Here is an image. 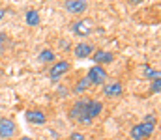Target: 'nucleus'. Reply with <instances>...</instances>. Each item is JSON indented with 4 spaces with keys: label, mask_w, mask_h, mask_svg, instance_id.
<instances>
[{
    "label": "nucleus",
    "mask_w": 161,
    "mask_h": 140,
    "mask_svg": "<svg viewBox=\"0 0 161 140\" xmlns=\"http://www.w3.org/2000/svg\"><path fill=\"white\" fill-rule=\"evenodd\" d=\"M86 103H88V97H80L77 99L71 108H69V120L73 123H79V125H92V120L86 118Z\"/></svg>",
    "instance_id": "obj_1"
},
{
    "label": "nucleus",
    "mask_w": 161,
    "mask_h": 140,
    "mask_svg": "<svg viewBox=\"0 0 161 140\" xmlns=\"http://www.w3.org/2000/svg\"><path fill=\"white\" fill-rule=\"evenodd\" d=\"M158 127V122H141L129 129V137L133 140H148Z\"/></svg>",
    "instance_id": "obj_2"
},
{
    "label": "nucleus",
    "mask_w": 161,
    "mask_h": 140,
    "mask_svg": "<svg viewBox=\"0 0 161 140\" xmlns=\"http://www.w3.org/2000/svg\"><path fill=\"white\" fill-rule=\"evenodd\" d=\"M71 34L77 36V38H88L90 34H94V21L88 19V17L77 19L71 24Z\"/></svg>",
    "instance_id": "obj_3"
},
{
    "label": "nucleus",
    "mask_w": 161,
    "mask_h": 140,
    "mask_svg": "<svg viewBox=\"0 0 161 140\" xmlns=\"http://www.w3.org/2000/svg\"><path fill=\"white\" fill-rule=\"evenodd\" d=\"M88 82H90V86L94 84V86H103V84H107V80H109V73H107V69L105 67H101V65H92L90 69H88Z\"/></svg>",
    "instance_id": "obj_4"
},
{
    "label": "nucleus",
    "mask_w": 161,
    "mask_h": 140,
    "mask_svg": "<svg viewBox=\"0 0 161 140\" xmlns=\"http://www.w3.org/2000/svg\"><path fill=\"white\" fill-rule=\"evenodd\" d=\"M69 69H71V62H68V60H56L51 65V69H49V80L51 82H58Z\"/></svg>",
    "instance_id": "obj_5"
},
{
    "label": "nucleus",
    "mask_w": 161,
    "mask_h": 140,
    "mask_svg": "<svg viewBox=\"0 0 161 140\" xmlns=\"http://www.w3.org/2000/svg\"><path fill=\"white\" fill-rule=\"evenodd\" d=\"M17 135V123L11 118H0V138L11 140Z\"/></svg>",
    "instance_id": "obj_6"
},
{
    "label": "nucleus",
    "mask_w": 161,
    "mask_h": 140,
    "mask_svg": "<svg viewBox=\"0 0 161 140\" xmlns=\"http://www.w3.org/2000/svg\"><path fill=\"white\" fill-rule=\"evenodd\" d=\"M25 120L32 125H45L47 123V114L41 108H30L25 112Z\"/></svg>",
    "instance_id": "obj_7"
},
{
    "label": "nucleus",
    "mask_w": 161,
    "mask_h": 140,
    "mask_svg": "<svg viewBox=\"0 0 161 140\" xmlns=\"http://www.w3.org/2000/svg\"><path fill=\"white\" fill-rule=\"evenodd\" d=\"M64 9L71 15H82L88 9V2H84V0H66Z\"/></svg>",
    "instance_id": "obj_8"
},
{
    "label": "nucleus",
    "mask_w": 161,
    "mask_h": 140,
    "mask_svg": "<svg viewBox=\"0 0 161 140\" xmlns=\"http://www.w3.org/2000/svg\"><path fill=\"white\" fill-rule=\"evenodd\" d=\"M73 54H75V58H79V60H84V58H90L92 54H94V50H96V47L92 45V43H88V41H79L77 45H73Z\"/></svg>",
    "instance_id": "obj_9"
},
{
    "label": "nucleus",
    "mask_w": 161,
    "mask_h": 140,
    "mask_svg": "<svg viewBox=\"0 0 161 140\" xmlns=\"http://www.w3.org/2000/svg\"><path fill=\"white\" fill-rule=\"evenodd\" d=\"M114 60V54L113 52H109V50H103V49H96L94 50V54H92V62H94V65H107V64H111Z\"/></svg>",
    "instance_id": "obj_10"
},
{
    "label": "nucleus",
    "mask_w": 161,
    "mask_h": 140,
    "mask_svg": "<svg viewBox=\"0 0 161 140\" xmlns=\"http://www.w3.org/2000/svg\"><path fill=\"white\" fill-rule=\"evenodd\" d=\"M101 112H103V103L97 101V99H88V103H86V118L94 122L96 118L101 116Z\"/></svg>",
    "instance_id": "obj_11"
},
{
    "label": "nucleus",
    "mask_w": 161,
    "mask_h": 140,
    "mask_svg": "<svg viewBox=\"0 0 161 140\" xmlns=\"http://www.w3.org/2000/svg\"><path fill=\"white\" fill-rule=\"evenodd\" d=\"M124 93V86L118 80H113L109 84H103V95L105 97H120Z\"/></svg>",
    "instance_id": "obj_12"
},
{
    "label": "nucleus",
    "mask_w": 161,
    "mask_h": 140,
    "mask_svg": "<svg viewBox=\"0 0 161 140\" xmlns=\"http://www.w3.org/2000/svg\"><path fill=\"white\" fill-rule=\"evenodd\" d=\"M40 11L38 9H34V8H30V9H26V13H25V23L28 24V26H38L40 24Z\"/></svg>",
    "instance_id": "obj_13"
},
{
    "label": "nucleus",
    "mask_w": 161,
    "mask_h": 140,
    "mask_svg": "<svg viewBox=\"0 0 161 140\" xmlns=\"http://www.w3.org/2000/svg\"><path fill=\"white\" fill-rule=\"evenodd\" d=\"M38 62L40 64H49V62H56V54H54V50H51V49H45V50H41L40 56H38Z\"/></svg>",
    "instance_id": "obj_14"
},
{
    "label": "nucleus",
    "mask_w": 161,
    "mask_h": 140,
    "mask_svg": "<svg viewBox=\"0 0 161 140\" xmlns=\"http://www.w3.org/2000/svg\"><path fill=\"white\" fill-rule=\"evenodd\" d=\"M88 88H90L88 77H80L79 80L75 82V86H73V93H77V95H80V93H84V92H86Z\"/></svg>",
    "instance_id": "obj_15"
},
{
    "label": "nucleus",
    "mask_w": 161,
    "mask_h": 140,
    "mask_svg": "<svg viewBox=\"0 0 161 140\" xmlns=\"http://www.w3.org/2000/svg\"><path fill=\"white\" fill-rule=\"evenodd\" d=\"M142 69H144V77H146V79H150V80H156V79H161L159 69H154V67H150V65H144Z\"/></svg>",
    "instance_id": "obj_16"
},
{
    "label": "nucleus",
    "mask_w": 161,
    "mask_h": 140,
    "mask_svg": "<svg viewBox=\"0 0 161 140\" xmlns=\"http://www.w3.org/2000/svg\"><path fill=\"white\" fill-rule=\"evenodd\" d=\"M71 41H69V39H60V41H58V49H60V50H64V52H68V50H71Z\"/></svg>",
    "instance_id": "obj_17"
},
{
    "label": "nucleus",
    "mask_w": 161,
    "mask_h": 140,
    "mask_svg": "<svg viewBox=\"0 0 161 140\" xmlns=\"http://www.w3.org/2000/svg\"><path fill=\"white\" fill-rule=\"evenodd\" d=\"M150 92L152 93H159L161 92V79L152 80V84H150Z\"/></svg>",
    "instance_id": "obj_18"
},
{
    "label": "nucleus",
    "mask_w": 161,
    "mask_h": 140,
    "mask_svg": "<svg viewBox=\"0 0 161 140\" xmlns=\"http://www.w3.org/2000/svg\"><path fill=\"white\" fill-rule=\"evenodd\" d=\"M68 140H86V138H84V135H82L80 131H73V133L68 137Z\"/></svg>",
    "instance_id": "obj_19"
},
{
    "label": "nucleus",
    "mask_w": 161,
    "mask_h": 140,
    "mask_svg": "<svg viewBox=\"0 0 161 140\" xmlns=\"http://www.w3.org/2000/svg\"><path fill=\"white\" fill-rule=\"evenodd\" d=\"M6 13H8V9H6V8H0V21L6 17Z\"/></svg>",
    "instance_id": "obj_20"
},
{
    "label": "nucleus",
    "mask_w": 161,
    "mask_h": 140,
    "mask_svg": "<svg viewBox=\"0 0 161 140\" xmlns=\"http://www.w3.org/2000/svg\"><path fill=\"white\" fill-rule=\"evenodd\" d=\"M17 140H34V138H32V137H19Z\"/></svg>",
    "instance_id": "obj_21"
},
{
    "label": "nucleus",
    "mask_w": 161,
    "mask_h": 140,
    "mask_svg": "<svg viewBox=\"0 0 161 140\" xmlns=\"http://www.w3.org/2000/svg\"><path fill=\"white\" fill-rule=\"evenodd\" d=\"M66 140H68V138H66Z\"/></svg>",
    "instance_id": "obj_22"
}]
</instances>
